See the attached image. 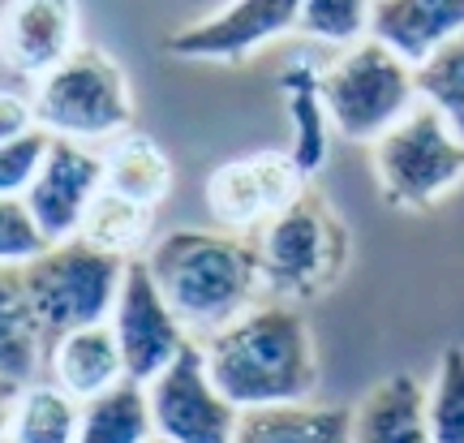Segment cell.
I'll list each match as a JSON object with an SVG mask.
<instances>
[{
    "label": "cell",
    "instance_id": "d6986e66",
    "mask_svg": "<svg viewBox=\"0 0 464 443\" xmlns=\"http://www.w3.org/2000/svg\"><path fill=\"white\" fill-rule=\"evenodd\" d=\"M100 155H103V190L130 198V202H142L150 212L172 194V160L147 133L138 130L121 133Z\"/></svg>",
    "mask_w": 464,
    "mask_h": 443
},
{
    "label": "cell",
    "instance_id": "3957f363",
    "mask_svg": "<svg viewBox=\"0 0 464 443\" xmlns=\"http://www.w3.org/2000/svg\"><path fill=\"white\" fill-rule=\"evenodd\" d=\"M249 241H254V254H258L263 293H271V301H284V306L323 297L335 280L344 276L348 254H353L344 215L335 212L314 185H305Z\"/></svg>",
    "mask_w": 464,
    "mask_h": 443
},
{
    "label": "cell",
    "instance_id": "484cf974",
    "mask_svg": "<svg viewBox=\"0 0 464 443\" xmlns=\"http://www.w3.org/2000/svg\"><path fill=\"white\" fill-rule=\"evenodd\" d=\"M426 413H430L434 443H464V349L451 345L426 383Z\"/></svg>",
    "mask_w": 464,
    "mask_h": 443
},
{
    "label": "cell",
    "instance_id": "603a6c76",
    "mask_svg": "<svg viewBox=\"0 0 464 443\" xmlns=\"http://www.w3.org/2000/svg\"><path fill=\"white\" fill-rule=\"evenodd\" d=\"M150 215L155 212L142 207V202H130V198L103 190V194L91 202L78 237H82L86 246H95V250H103V254L130 263V259H142L150 250Z\"/></svg>",
    "mask_w": 464,
    "mask_h": 443
},
{
    "label": "cell",
    "instance_id": "4dcf8cb0",
    "mask_svg": "<svg viewBox=\"0 0 464 443\" xmlns=\"http://www.w3.org/2000/svg\"><path fill=\"white\" fill-rule=\"evenodd\" d=\"M5 413H9V409H5ZM5 413H0V443H5Z\"/></svg>",
    "mask_w": 464,
    "mask_h": 443
},
{
    "label": "cell",
    "instance_id": "ba28073f",
    "mask_svg": "<svg viewBox=\"0 0 464 443\" xmlns=\"http://www.w3.org/2000/svg\"><path fill=\"white\" fill-rule=\"evenodd\" d=\"M147 405L155 439L164 443H232L241 427V409L216 388L198 340L160 379H150Z\"/></svg>",
    "mask_w": 464,
    "mask_h": 443
},
{
    "label": "cell",
    "instance_id": "1f68e13d",
    "mask_svg": "<svg viewBox=\"0 0 464 443\" xmlns=\"http://www.w3.org/2000/svg\"><path fill=\"white\" fill-rule=\"evenodd\" d=\"M150 443H164V439H150Z\"/></svg>",
    "mask_w": 464,
    "mask_h": 443
},
{
    "label": "cell",
    "instance_id": "277c9868",
    "mask_svg": "<svg viewBox=\"0 0 464 443\" xmlns=\"http://www.w3.org/2000/svg\"><path fill=\"white\" fill-rule=\"evenodd\" d=\"M34 121L48 138L95 147L116 143L133 130V91L130 78L112 52L82 44L65 65H56L48 78H39L31 91Z\"/></svg>",
    "mask_w": 464,
    "mask_h": 443
},
{
    "label": "cell",
    "instance_id": "cb8c5ba5",
    "mask_svg": "<svg viewBox=\"0 0 464 443\" xmlns=\"http://www.w3.org/2000/svg\"><path fill=\"white\" fill-rule=\"evenodd\" d=\"M370 17H374V0H301L297 39L344 52L370 39Z\"/></svg>",
    "mask_w": 464,
    "mask_h": 443
},
{
    "label": "cell",
    "instance_id": "7402d4cb",
    "mask_svg": "<svg viewBox=\"0 0 464 443\" xmlns=\"http://www.w3.org/2000/svg\"><path fill=\"white\" fill-rule=\"evenodd\" d=\"M150 439H155V422H150V405L142 383L125 379L121 388L82 405L78 443H150Z\"/></svg>",
    "mask_w": 464,
    "mask_h": 443
},
{
    "label": "cell",
    "instance_id": "2e32d148",
    "mask_svg": "<svg viewBox=\"0 0 464 443\" xmlns=\"http://www.w3.org/2000/svg\"><path fill=\"white\" fill-rule=\"evenodd\" d=\"M353 443H434L426 413V383L409 370L387 375L353 405Z\"/></svg>",
    "mask_w": 464,
    "mask_h": 443
},
{
    "label": "cell",
    "instance_id": "ffe728a7",
    "mask_svg": "<svg viewBox=\"0 0 464 443\" xmlns=\"http://www.w3.org/2000/svg\"><path fill=\"white\" fill-rule=\"evenodd\" d=\"M82 405L61 392L52 379L17 388L5 413V443H78Z\"/></svg>",
    "mask_w": 464,
    "mask_h": 443
},
{
    "label": "cell",
    "instance_id": "8992f818",
    "mask_svg": "<svg viewBox=\"0 0 464 443\" xmlns=\"http://www.w3.org/2000/svg\"><path fill=\"white\" fill-rule=\"evenodd\" d=\"M125 267H130L125 259L86 246L82 237L48 246L39 259L22 267L34 323L44 331V349H52L69 331L108 323L116 310V297H121Z\"/></svg>",
    "mask_w": 464,
    "mask_h": 443
},
{
    "label": "cell",
    "instance_id": "9c48e42d",
    "mask_svg": "<svg viewBox=\"0 0 464 443\" xmlns=\"http://www.w3.org/2000/svg\"><path fill=\"white\" fill-rule=\"evenodd\" d=\"M301 31V0H228L216 14L189 22L164 39V52L177 61L241 65L276 39Z\"/></svg>",
    "mask_w": 464,
    "mask_h": 443
},
{
    "label": "cell",
    "instance_id": "44dd1931",
    "mask_svg": "<svg viewBox=\"0 0 464 443\" xmlns=\"http://www.w3.org/2000/svg\"><path fill=\"white\" fill-rule=\"evenodd\" d=\"M353 409L340 405H280V409H249L232 443H353Z\"/></svg>",
    "mask_w": 464,
    "mask_h": 443
},
{
    "label": "cell",
    "instance_id": "6da1fadb",
    "mask_svg": "<svg viewBox=\"0 0 464 443\" xmlns=\"http://www.w3.org/2000/svg\"><path fill=\"white\" fill-rule=\"evenodd\" d=\"M207 370L216 388L241 413L310 405L318 392L314 331L297 306L258 301L237 323L202 340Z\"/></svg>",
    "mask_w": 464,
    "mask_h": 443
},
{
    "label": "cell",
    "instance_id": "8fae6325",
    "mask_svg": "<svg viewBox=\"0 0 464 443\" xmlns=\"http://www.w3.org/2000/svg\"><path fill=\"white\" fill-rule=\"evenodd\" d=\"M305 185L310 181L301 177V168L288 160V151H254V155L219 164L207 177V212L216 215V224L224 232L254 237Z\"/></svg>",
    "mask_w": 464,
    "mask_h": 443
},
{
    "label": "cell",
    "instance_id": "ac0fdd59",
    "mask_svg": "<svg viewBox=\"0 0 464 443\" xmlns=\"http://www.w3.org/2000/svg\"><path fill=\"white\" fill-rule=\"evenodd\" d=\"M48 366L44 331L34 323L22 267H0V379L9 388H26Z\"/></svg>",
    "mask_w": 464,
    "mask_h": 443
},
{
    "label": "cell",
    "instance_id": "7c38bea8",
    "mask_svg": "<svg viewBox=\"0 0 464 443\" xmlns=\"http://www.w3.org/2000/svg\"><path fill=\"white\" fill-rule=\"evenodd\" d=\"M103 194V155L95 147H78V143H61L52 138L48 160L39 168L34 185L26 190V212H31L34 229L44 232L48 246L73 241L82 229L91 202Z\"/></svg>",
    "mask_w": 464,
    "mask_h": 443
},
{
    "label": "cell",
    "instance_id": "f1b7e54d",
    "mask_svg": "<svg viewBox=\"0 0 464 443\" xmlns=\"http://www.w3.org/2000/svg\"><path fill=\"white\" fill-rule=\"evenodd\" d=\"M31 130H39L31 95L0 91V147H5V143H17V138H26Z\"/></svg>",
    "mask_w": 464,
    "mask_h": 443
},
{
    "label": "cell",
    "instance_id": "83f0119b",
    "mask_svg": "<svg viewBox=\"0 0 464 443\" xmlns=\"http://www.w3.org/2000/svg\"><path fill=\"white\" fill-rule=\"evenodd\" d=\"M48 250L44 232L34 229L26 202L17 198H0V267H26Z\"/></svg>",
    "mask_w": 464,
    "mask_h": 443
},
{
    "label": "cell",
    "instance_id": "e0dca14e",
    "mask_svg": "<svg viewBox=\"0 0 464 443\" xmlns=\"http://www.w3.org/2000/svg\"><path fill=\"white\" fill-rule=\"evenodd\" d=\"M48 379L69 392L78 405L95 400V396L112 392L125 383V358H121V345H116L112 323H95V328L69 331L56 345L48 349Z\"/></svg>",
    "mask_w": 464,
    "mask_h": 443
},
{
    "label": "cell",
    "instance_id": "d4e9b609",
    "mask_svg": "<svg viewBox=\"0 0 464 443\" xmlns=\"http://www.w3.org/2000/svg\"><path fill=\"white\" fill-rule=\"evenodd\" d=\"M417 95H421V103H430L464 143V34L434 52L426 65H417Z\"/></svg>",
    "mask_w": 464,
    "mask_h": 443
},
{
    "label": "cell",
    "instance_id": "f546056e",
    "mask_svg": "<svg viewBox=\"0 0 464 443\" xmlns=\"http://www.w3.org/2000/svg\"><path fill=\"white\" fill-rule=\"evenodd\" d=\"M14 396H17V388H9V383L0 379V413L9 409V400H14Z\"/></svg>",
    "mask_w": 464,
    "mask_h": 443
},
{
    "label": "cell",
    "instance_id": "4316f807",
    "mask_svg": "<svg viewBox=\"0 0 464 443\" xmlns=\"http://www.w3.org/2000/svg\"><path fill=\"white\" fill-rule=\"evenodd\" d=\"M48 147L52 138L44 130H31L26 138L0 147V198H17V202L26 198V190L34 185L39 168L48 160Z\"/></svg>",
    "mask_w": 464,
    "mask_h": 443
},
{
    "label": "cell",
    "instance_id": "5b68a950",
    "mask_svg": "<svg viewBox=\"0 0 464 443\" xmlns=\"http://www.w3.org/2000/svg\"><path fill=\"white\" fill-rule=\"evenodd\" d=\"M323 103L340 138L374 147L396 121H404L421 103L417 69L404 65L379 39H362L323 65Z\"/></svg>",
    "mask_w": 464,
    "mask_h": 443
},
{
    "label": "cell",
    "instance_id": "4fadbf2b",
    "mask_svg": "<svg viewBox=\"0 0 464 443\" xmlns=\"http://www.w3.org/2000/svg\"><path fill=\"white\" fill-rule=\"evenodd\" d=\"M82 48L78 0H5L0 9V61L22 78H48Z\"/></svg>",
    "mask_w": 464,
    "mask_h": 443
},
{
    "label": "cell",
    "instance_id": "7a4b0ae2",
    "mask_svg": "<svg viewBox=\"0 0 464 443\" xmlns=\"http://www.w3.org/2000/svg\"><path fill=\"white\" fill-rule=\"evenodd\" d=\"M150 280L189 340H211L263 301V271L249 237L224 229H172L142 254Z\"/></svg>",
    "mask_w": 464,
    "mask_h": 443
},
{
    "label": "cell",
    "instance_id": "5bb4252c",
    "mask_svg": "<svg viewBox=\"0 0 464 443\" xmlns=\"http://www.w3.org/2000/svg\"><path fill=\"white\" fill-rule=\"evenodd\" d=\"M464 34V0H374L370 39L396 52L404 65H426L439 48Z\"/></svg>",
    "mask_w": 464,
    "mask_h": 443
},
{
    "label": "cell",
    "instance_id": "9a60e30c",
    "mask_svg": "<svg viewBox=\"0 0 464 443\" xmlns=\"http://www.w3.org/2000/svg\"><path fill=\"white\" fill-rule=\"evenodd\" d=\"M280 91L288 108V160L310 181L323 172L332 155V116L323 103V65H314L310 52H293L280 69Z\"/></svg>",
    "mask_w": 464,
    "mask_h": 443
},
{
    "label": "cell",
    "instance_id": "52a82bcc",
    "mask_svg": "<svg viewBox=\"0 0 464 443\" xmlns=\"http://www.w3.org/2000/svg\"><path fill=\"white\" fill-rule=\"evenodd\" d=\"M370 168L392 212H430L464 181V143L430 103H417L370 147Z\"/></svg>",
    "mask_w": 464,
    "mask_h": 443
},
{
    "label": "cell",
    "instance_id": "30bf717a",
    "mask_svg": "<svg viewBox=\"0 0 464 443\" xmlns=\"http://www.w3.org/2000/svg\"><path fill=\"white\" fill-rule=\"evenodd\" d=\"M108 323H112L121 358H125V375H130V383H142V388L164 375L194 345L142 259H130V267H125L121 297H116V310Z\"/></svg>",
    "mask_w": 464,
    "mask_h": 443
}]
</instances>
